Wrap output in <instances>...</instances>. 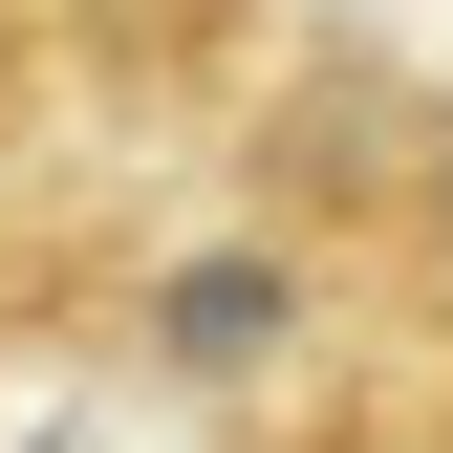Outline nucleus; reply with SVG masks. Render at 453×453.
I'll return each mask as SVG.
<instances>
[{
	"label": "nucleus",
	"mask_w": 453,
	"mask_h": 453,
	"mask_svg": "<svg viewBox=\"0 0 453 453\" xmlns=\"http://www.w3.org/2000/svg\"><path fill=\"white\" fill-rule=\"evenodd\" d=\"M280 324H303V280H280V259L238 238V259H173L151 346H173V367H280Z\"/></svg>",
	"instance_id": "f257e3e1"
},
{
	"label": "nucleus",
	"mask_w": 453,
	"mask_h": 453,
	"mask_svg": "<svg viewBox=\"0 0 453 453\" xmlns=\"http://www.w3.org/2000/svg\"><path fill=\"white\" fill-rule=\"evenodd\" d=\"M432 216H453V195H432Z\"/></svg>",
	"instance_id": "f03ea898"
}]
</instances>
